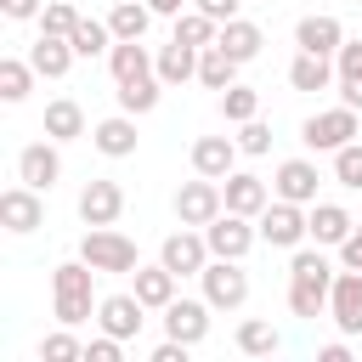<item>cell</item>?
I'll return each instance as SVG.
<instances>
[{
  "label": "cell",
  "instance_id": "obj_14",
  "mask_svg": "<svg viewBox=\"0 0 362 362\" xmlns=\"http://www.w3.org/2000/svg\"><path fill=\"white\" fill-rule=\"evenodd\" d=\"M136 294L141 305H170L175 300V272L158 260V266H136Z\"/></svg>",
  "mask_w": 362,
  "mask_h": 362
},
{
  "label": "cell",
  "instance_id": "obj_41",
  "mask_svg": "<svg viewBox=\"0 0 362 362\" xmlns=\"http://www.w3.org/2000/svg\"><path fill=\"white\" fill-rule=\"evenodd\" d=\"M294 277H311V283H328V260L317 249H300L294 255Z\"/></svg>",
  "mask_w": 362,
  "mask_h": 362
},
{
  "label": "cell",
  "instance_id": "obj_8",
  "mask_svg": "<svg viewBox=\"0 0 362 362\" xmlns=\"http://www.w3.org/2000/svg\"><path fill=\"white\" fill-rule=\"evenodd\" d=\"M204 238H209V249H215V255H226V260H238V255L249 249V238H255V232H249V226H243V215L232 209V215H215Z\"/></svg>",
  "mask_w": 362,
  "mask_h": 362
},
{
  "label": "cell",
  "instance_id": "obj_4",
  "mask_svg": "<svg viewBox=\"0 0 362 362\" xmlns=\"http://www.w3.org/2000/svg\"><path fill=\"white\" fill-rule=\"evenodd\" d=\"M328 311H334V322H339L345 334H362V272L334 277V288H328Z\"/></svg>",
  "mask_w": 362,
  "mask_h": 362
},
{
  "label": "cell",
  "instance_id": "obj_47",
  "mask_svg": "<svg viewBox=\"0 0 362 362\" xmlns=\"http://www.w3.org/2000/svg\"><path fill=\"white\" fill-rule=\"evenodd\" d=\"M181 351H187V339H175V334H170V345H158V351H153V362H181Z\"/></svg>",
  "mask_w": 362,
  "mask_h": 362
},
{
  "label": "cell",
  "instance_id": "obj_17",
  "mask_svg": "<svg viewBox=\"0 0 362 362\" xmlns=\"http://www.w3.org/2000/svg\"><path fill=\"white\" fill-rule=\"evenodd\" d=\"M68 57H74V40L40 28V40H34V68H40L45 79H57V74H68Z\"/></svg>",
  "mask_w": 362,
  "mask_h": 362
},
{
  "label": "cell",
  "instance_id": "obj_27",
  "mask_svg": "<svg viewBox=\"0 0 362 362\" xmlns=\"http://www.w3.org/2000/svg\"><path fill=\"white\" fill-rule=\"evenodd\" d=\"M215 45H226L238 62H249V57L260 51V28H255V23H243V17H232V23L221 28V40H215Z\"/></svg>",
  "mask_w": 362,
  "mask_h": 362
},
{
  "label": "cell",
  "instance_id": "obj_3",
  "mask_svg": "<svg viewBox=\"0 0 362 362\" xmlns=\"http://www.w3.org/2000/svg\"><path fill=\"white\" fill-rule=\"evenodd\" d=\"M351 136H356V107H328V113L305 119V141L311 147H345Z\"/></svg>",
  "mask_w": 362,
  "mask_h": 362
},
{
  "label": "cell",
  "instance_id": "obj_42",
  "mask_svg": "<svg viewBox=\"0 0 362 362\" xmlns=\"http://www.w3.org/2000/svg\"><path fill=\"white\" fill-rule=\"evenodd\" d=\"M85 362H119V334H107V339H90V345H85Z\"/></svg>",
  "mask_w": 362,
  "mask_h": 362
},
{
  "label": "cell",
  "instance_id": "obj_2",
  "mask_svg": "<svg viewBox=\"0 0 362 362\" xmlns=\"http://www.w3.org/2000/svg\"><path fill=\"white\" fill-rule=\"evenodd\" d=\"M175 215H181L187 226H209V221L221 215V187H215V175L187 181V187L175 192Z\"/></svg>",
  "mask_w": 362,
  "mask_h": 362
},
{
  "label": "cell",
  "instance_id": "obj_32",
  "mask_svg": "<svg viewBox=\"0 0 362 362\" xmlns=\"http://www.w3.org/2000/svg\"><path fill=\"white\" fill-rule=\"evenodd\" d=\"M238 351H249V356H272V351H277V328L260 322V317L243 322V328H238Z\"/></svg>",
  "mask_w": 362,
  "mask_h": 362
},
{
  "label": "cell",
  "instance_id": "obj_40",
  "mask_svg": "<svg viewBox=\"0 0 362 362\" xmlns=\"http://www.w3.org/2000/svg\"><path fill=\"white\" fill-rule=\"evenodd\" d=\"M238 147H243V153H266V147H272V130H266L260 119H243V130H238Z\"/></svg>",
  "mask_w": 362,
  "mask_h": 362
},
{
  "label": "cell",
  "instance_id": "obj_37",
  "mask_svg": "<svg viewBox=\"0 0 362 362\" xmlns=\"http://www.w3.org/2000/svg\"><path fill=\"white\" fill-rule=\"evenodd\" d=\"M334 175H339L345 187H362V147H351V141H345V147L334 153Z\"/></svg>",
  "mask_w": 362,
  "mask_h": 362
},
{
  "label": "cell",
  "instance_id": "obj_45",
  "mask_svg": "<svg viewBox=\"0 0 362 362\" xmlns=\"http://www.w3.org/2000/svg\"><path fill=\"white\" fill-rule=\"evenodd\" d=\"M198 11H209L215 23H232L238 17V0H198Z\"/></svg>",
  "mask_w": 362,
  "mask_h": 362
},
{
  "label": "cell",
  "instance_id": "obj_31",
  "mask_svg": "<svg viewBox=\"0 0 362 362\" xmlns=\"http://www.w3.org/2000/svg\"><path fill=\"white\" fill-rule=\"evenodd\" d=\"M107 62H113V79H141V74H147V51H141L136 40H119Z\"/></svg>",
  "mask_w": 362,
  "mask_h": 362
},
{
  "label": "cell",
  "instance_id": "obj_15",
  "mask_svg": "<svg viewBox=\"0 0 362 362\" xmlns=\"http://www.w3.org/2000/svg\"><path fill=\"white\" fill-rule=\"evenodd\" d=\"M102 322H107V334H136L141 328V294H107L102 300Z\"/></svg>",
  "mask_w": 362,
  "mask_h": 362
},
{
  "label": "cell",
  "instance_id": "obj_44",
  "mask_svg": "<svg viewBox=\"0 0 362 362\" xmlns=\"http://www.w3.org/2000/svg\"><path fill=\"white\" fill-rule=\"evenodd\" d=\"M339 255H345V266H351V272H362V226H351V238L339 243Z\"/></svg>",
  "mask_w": 362,
  "mask_h": 362
},
{
  "label": "cell",
  "instance_id": "obj_21",
  "mask_svg": "<svg viewBox=\"0 0 362 362\" xmlns=\"http://www.w3.org/2000/svg\"><path fill=\"white\" fill-rule=\"evenodd\" d=\"M311 238H317V243H345V238H351V215H345L339 204H317V209H311Z\"/></svg>",
  "mask_w": 362,
  "mask_h": 362
},
{
  "label": "cell",
  "instance_id": "obj_39",
  "mask_svg": "<svg viewBox=\"0 0 362 362\" xmlns=\"http://www.w3.org/2000/svg\"><path fill=\"white\" fill-rule=\"evenodd\" d=\"M74 28H79V11L74 6H45V34H62L68 40Z\"/></svg>",
  "mask_w": 362,
  "mask_h": 362
},
{
  "label": "cell",
  "instance_id": "obj_22",
  "mask_svg": "<svg viewBox=\"0 0 362 362\" xmlns=\"http://www.w3.org/2000/svg\"><path fill=\"white\" fill-rule=\"evenodd\" d=\"M79 130H85V107L74 96H57L45 107V136H79Z\"/></svg>",
  "mask_w": 362,
  "mask_h": 362
},
{
  "label": "cell",
  "instance_id": "obj_19",
  "mask_svg": "<svg viewBox=\"0 0 362 362\" xmlns=\"http://www.w3.org/2000/svg\"><path fill=\"white\" fill-rule=\"evenodd\" d=\"M288 79H294V90H322V85L334 79L328 51H300V57H294V68H288Z\"/></svg>",
  "mask_w": 362,
  "mask_h": 362
},
{
  "label": "cell",
  "instance_id": "obj_12",
  "mask_svg": "<svg viewBox=\"0 0 362 362\" xmlns=\"http://www.w3.org/2000/svg\"><path fill=\"white\" fill-rule=\"evenodd\" d=\"M0 221H6L11 232H34V226H40V198H34V187H11V192L0 198Z\"/></svg>",
  "mask_w": 362,
  "mask_h": 362
},
{
  "label": "cell",
  "instance_id": "obj_18",
  "mask_svg": "<svg viewBox=\"0 0 362 362\" xmlns=\"http://www.w3.org/2000/svg\"><path fill=\"white\" fill-rule=\"evenodd\" d=\"M164 322H170V334H175V339H187V345L209 328V317H204V305H198V300H170V305H164Z\"/></svg>",
  "mask_w": 362,
  "mask_h": 362
},
{
  "label": "cell",
  "instance_id": "obj_28",
  "mask_svg": "<svg viewBox=\"0 0 362 362\" xmlns=\"http://www.w3.org/2000/svg\"><path fill=\"white\" fill-rule=\"evenodd\" d=\"M158 102V79L153 74H141V79H119V107L124 113H147Z\"/></svg>",
  "mask_w": 362,
  "mask_h": 362
},
{
  "label": "cell",
  "instance_id": "obj_29",
  "mask_svg": "<svg viewBox=\"0 0 362 362\" xmlns=\"http://www.w3.org/2000/svg\"><path fill=\"white\" fill-rule=\"evenodd\" d=\"M328 288H334V283H311V277H294V288H288V305H294V317H317V311L328 305Z\"/></svg>",
  "mask_w": 362,
  "mask_h": 362
},
{
  "label": "cell",
  "instance_id": "obj_10",
  "mask_svg": "<svg viewBox=\"0 0 362 362\" xmlns=\"http://www.w3.org/2000/svg\"><path fill=\"white\" fill-rule=\"evenodd\" d=\"M232 153H238V147H232L226 136H198V141H192V170L221 181V175H232Z\"/></svg>",
  "mask_w": 362,
  "mask_h": 362
},
{
  "label": "cell",
  "instance_id": "obj_6",
  "mask_svg": "<svg viewBox=\"0 0 362 362\" xmlns=\"http://www.w3.org/2000/svg\"><path fill=\"white\" fill-rule=\"evenodd\" d=\"M204 294L215 300V305H238L243 294H249V283H243V272H238V260H215V266H204Z\"/></svg>",
  "mask_w": 362,
  "mask_h": 362
},
{
  "label": "cell",
  "instance_id": "obj_24",
  "mask_svg": "<svg viewBox=\"0 0 362 362\" xmlns=\"http://www.w3.org/2000/svg\"><path fill=\"white\" fill-rule=\"evenodd\" d=\"M226 209H238V215L266 209V187H260L255 175H226Z\"/></svg>",
  "mask_w": 362,
  "mask_h": 362
},
{
  "label": "cell",
  "instance_id": "obj_13",
  "mask_svg": "<svg viewBox=\"0 0 362 362\" xmlns=\"http://www.w3.org/2000/svg\"><path fill=\"white\" fill-rule=\"evenodd\" d=\"M277 192H283V198H294V204L317 198V164H305V158L277 164Z\"/></svg>",
  "mask_w": 362,
  "mask_h": 362
},
{
  "label": "cell",
  "instance_id": "obj_25",
  "mask_svg": "<svg viewBox=\"0 0 362 362\" xmlns=\"http://www.w3.org/2000/svg\"><path fill=\"white\" fill-rule=\"evenodd\" d=\"M147 11H153V6H136V0H119V6H113V17H107V28H113V40H141V34H147Z\"/></svg>",
  "mask_w": 362,
  "mask_h": 362
},
{
  "label": "cell",
  "instance_id": "obj_5",
  "mask_svg": "<svg viewBox=\"0 0 362 362\" xmlns=\"http://www.w3.org/2000/svg\"><path fill=\"white\" fill-rule=\"evenodd\" d=\"M119 209H124L119 181H90V187L79 192V215H85L90 226H113V221H119Z\"/></svg>",
  "mask_w": 362,
  "mask_h": 362
},
{
  "label": "cell",
  "instance_id": "obj_34",
  "mask_svg": "<svg viewBox=\"0 0 362 362\" xmlns=\"http://www.w3.org/2000/svg\"><path fill=\"white\" fill-rule=\"evenodd\" d=\"M255 107H260V96H255L249 85H226V90H221V113H226V119L243 124V119H255Z\"/></svg>",
  "mask_w": 362,
  "mask_h": 362
},
{
  "label": "cell",
  "instance_id": "obj_35",
  "mask_svg": "<svg viewBox=\"0 0 362 362\" xmlns=\"http://www.w3.org/2000/svg\"><path fill=\"white\" fill-rule=\"evenodd\" d=\"M90 272H96L90 260H85V266H57L51 288H57V294H90Z\"/></svg>",
  "mask_w": 362,
  "mask_h": 362
},
{
  "label": "cell",
  "instance_id": "obj_30",
  "mask_svg": "<svg viewBox=\"0 0 362 362\" xmlns=\"http://www.w3.org/2000/svg\"><path fill=\"white\" fill-rule=\"evenodd\" d=\"M192 51H198V45L170 40V45H164V57H158V74H164V79H192V74H198V57H192Z\"/></svg>",
  "mask_w": 362,
  "mask_h": 362
},
{
  "label": "cell",
  "instance_id": "obj_11",
  "mask_svg": "<svg viewBox=\"0 0 362 362\" xmlns=\"http://www.w3.org/2000/svg\"><path fill=\"white\" fill-rule=\"evenodd\" d=\"M17 175H23L28 187H51V181L62 175V158H57V147H45V141L23 147V158H17Z\"/></svg>",
  "mask_w": 362,
  "mask_h": 362
},
{
  "label": "cell",
  "instance_id": "obj_20",
  "mask_svg": "<svg viewBox=\"0 0 362 362\" xmlns=\"http://www.w3.org/2000/svg\"><path fill=\"white\" fill-rule=\"evenodd\" d=\"M232 74H238V57H232L226 45H204V57H198V79L215 85V90H226Z\"/></svg>",
  "mask_w": 362,
  "mask_h": 362
},
{
  "label": "cell",
  "instance_id": "obj_16",
  "mask_svg": "<svg viewBox=\"0 0 362 362\" xmlns=\"http://www.w3.org/2000/svg\"><path fill=\"white\" fill-rule=\"evenodd\" d=\"M294 40H300V51H339L345 45V34H339L334 17H300Z\"/></svg>",
  "mask_w": 362,
  "mask_h": 362
},
{
  "label": "cell",
  "instance_id": "obj_23",
  "mask_svg": "<svg viewBox=\"0 0 362 362\" xmlns=\"http://www.w3.org/2000/svg\"><path fill=\"white\" fill-rule=\"evenodd\" d=\"M96 147H102V153H113V158H124V153L136 147V124H130L124 113L102 119V124H96Z\"/></svg>",
  "mask_w": 362,
  "mask_h": 362
},
{
  "label": "cell",
  "instance_id": "obj_38",
  "mask_svg": "<svg viewBox=\"0 0 362 362\" xmlns=\"http://www.w3.org/2000/svg\"><path fill=\"white\" fill-rule=\"evenodd\" d=\"M40 356H45V362H74V356H85V351H79L74 334H51V339L40 345Z\"/></svg>",
  "mask_w": 362,
  "mask_h": 362
},
{
  "label": "cell",
  "instance_id": "obj_48",
  "mask_svg": "<svg viewBox=\"0 0 362 362\" xmlns=\"http://www.w3.org/2000/svg\"><path fill=\"white\" fill-rule=\"evenodd\" d=\"M0 11H6V17H28V11H34V0H0Z\"/></svg>",
  "mask_w": 362,
  "mask_h": 362
},
{
  "label": "cell",
  "instance_id": "obj_26",
  "mask_svg": "<svg viewBox=\"0 0 362 362\" xmlns=\"http://www.w3.org/2000/svg\"><path fill=\"white\" fill-rule=\"evenodd\" d=\"M175 40L204 51V45H215V40H221V28H215V17H209V11H187V17H175Z\"/></svg>",
  "mask_w": 362,
  "mask_h": 362
},
{
  "label": "cell",
  "instance_id": "obj_46",
  "mask_svg": "<svg viewBox=\"0 0 362 362\" xmlns=\"http://www.w3.org/2000/svg\"><path fill=\"white\" fill-rule=\"evenodd\" d=\"M339 90H345V107H362V74H339Z\"/></svg>",
  "mask_w": 362,
  "mask_h": 362
},
{
  "label": "cell",
  "instance_id": "obj_49",
  "mask_svg": "<svg viewBox=\"0 0 362 362\" xmlns=\"http://www.w3.org/2000/svg\"><path fill=\"white\" fill-rule=\"evenodd\" d=\"M153 11H170V17H181V0H147Z\"/></svg>",
  "mask_w": 362,
  "mask_h": 362
},
{
  "label": "cell",
  "instance_id": "obj_9",
  "mask_svg": "<svg viewBox=\"0 0 362 362\" xmlns=\"http://www.w3.org/2000/svg\"><path fill=\"white\" fill-rule=\"evenodd\" d=\"M204 249H209V238H192V232H170L164 238V266L181 277V272H204L209 260H204Z\"/></svg>",
  "mask_w": 362,
  "mask_h": 362
},
{
  "label": "cell",
  "instance_id": "obj_36",
  "mask_svg": "<svg viewBox=\"0 0 362 362\" xmlns=\"http://www.w3.org/2000/svg\"><path fill=\"white\" fill-rule=\"evenodd\" d=\"M0 96H6V102L28 96V68H23L17 57H6V62H0Z\"/></svg>",
  "mask_w": 362,
  "mask_h": 362
},
{
  "label": "cell",
  "instance_id": "obj_1",
  "mask_svg": "<svg viewBox=\"0 0 362 362\" xmlns=\"http://www.w3.org/2000/svg\"><path fill=\"white\" fill-rule=\"evenodd\" d=\"M79 249H85V260L96 272H136V243L124 232H113V226H90Z\"/></svg>",
  "mask_w": 362,
  "mask_h": 362
},
{
  "label": "cell",
  "instance_id": "obj_43",
  "mask_svg": "<svg viewBox=\"0 0 362 362\" xmlns=\"http://www.w3.org/2000/svg\"><path fill=\"white\" fill-rule=\"evenodd\" d=\"M339 74H362V40H345L339 45Z\"/></svg>",
  "mask_w": 362,
  "mask_h": 362
},
{
  "label": "cell",
  "instance_id": "obj_7",
  "mask_svg": "<svg viewBox=\"0 0 362 362\" xmlns=\"http://www.w3.org/2000/svg\"><path fill=\"white\" fill-rule=\"evenodd\" d=\"M260 232H266L272 243H300V238L311 232V221L294 209V198H283V204H266V221H260Z\"/></svg>",
  "mask_w": 362,
  "mask_h": 362
},
{
  "label": "cell",
  "instance_id": "obj_33",
  "mask_svg": "<svg viewBox=\"0 0 362 362\" xmlns=\"http://www.w3.org/2000/svg\"><path fill=\"white\" fill-rule=\"evenodd\" d=\"M107 34H113L107 23H90V17H79V28H74L68 40H74V51H79V57H96V51H107Z\"/></svg>",
  "mask_w": 362,
  "mask_h": 362
}]
</instances>
